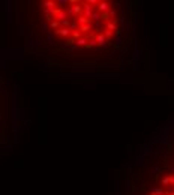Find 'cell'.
<instances>
[{
  "label": "cell",
  "mask_w": 174,
  "mask_h": 195,
  "mask_svg": "<svg viewBox=\"0 0 174 195\" xmlns=\"http://www.w3.org/2000/svg\"><path fill=\"white\" fill-rule=\"evenodd\" d=\"M168 182H170V186H174V176L173 174H168Z\"/></svg>",
  "instance_id": "6"
},
{
  "label": "cell",
  "mask_w": 174,
  "mask_h": 195,
  "mask_svg": "<svg viewBox=\"0 0 174 195\" xmlns=\"http://www.w3.org/2000/svg\"><path fill=\"white\" fill-rule=\"evenodd\" d=\"M150 192H153L156 195H164V188H152Z\"/></svg>",
  "instance_id": "3"
},
{
  "label": "cell",
  "mask_w": 174,
  "mask_h": 195,
  "mask_svg": "<svg viewBox=\"0 0 174 195\" xmlns=\"http://www.w3.org/2000/svg\"><path fill=\"white\" fill-rule=\"evenodd\" d=\"M171 171H173V173H174V165H173V167H171Z\"/></svg>",
  "instance_id": "8"
},
{
  "label": "cell",
  "mask_w": 174,
  "mask_h": 195,
  "mask_svg": "<svg viewBox=\"0 0 174 195\" xmlns=\"http://www.w3.org/2000/svg\"><path fill=\"white\" fill-rule=\"evenodd\" d=\"M111 8H113L111 3H110V2H105V0H101V2H98V5H96V11H98L99 14L108 12Z\"/></svg>",
  "instance_id": "1"
},
{
  "label": "cell",
  "mask_w": 174,
  "mask_h": 195,
  "mask_svg": "<svg viewBox=\"0 0 174 195\" xmlns=\"http://www.w3.org/2000/svg\"><path fill=\"white\" fill-rule=\"evenodd\" d=\"M107 42H108V41L105 39L104 33H101V35H98V36H96V44H98V47H104Z\"/></svg>",
  "instance_id": "2"
},
{
  "label": "cell",
  "mask_w": 174,
  "mask_h": 195,
  "mask_svg": "<svg viewBox=\"0 0 174 195\" xmlns=\"http://www.w3.org/2000/svg\"><path fill=\"white\" fill-rule=\"evenodd\" d=\"M104 36H105V39L108 41V39H111V38L114 36V32H110V30H104Z\"/></svg>",
  "instance_id": "4"
},
{
  "label": "cell",
  "mask_w": 174,
  "mask_h": 195,
  "mask_svg": "<svg viewBox=\"0 0 174 195\" xmlns=\"http://www.w3.org/2000/svg\"><path fill=\"white\" fill-rule=\"evenodd\" d=\"M161 185L162 186H170V182H168V176H165L162 180H161Z\"/></svg>",
  "instance_id": "5"
},
{
  "label": "cell",
  "mask_w": 174,
  "mask_h": 195,
  "mask_svg": "<svg viewBox=\"0 0 174 195\" xmlns=\"http://www.w3.org/2000/svg\"><path fill=\"white\" fill-rule=\"evenodd\" d=\"M168 195H174V191H173V192H171V194H168Z\"/></svg>",
  "instance_id": "9"
},
{
  "label": "cell",
  "mask_w": 174,
  "mask_h": 195,
  "mask_svg": "<svg viewBox=\"0 0 174 195\" xmlns=\"http://www.w3.org/2000/svg\"><path fill=\"white\" fill-rule=\"evenodd\" d=\"M164 195H165V194H164Z\"/></svg>",
  "instance_id": "11"
},
{
  "label": "cell",
  "mask_w": 174,
  "mask_h": 195,
  "mask_svg": "<svg viewBox=\"0 0 174 195\" xmlns=\"http://www.w3.org/2000/svg\"><path fill=\"white\" fill-rule=\"evenodd\" d=\"M143 150H144V155H152V149H144L143 147Z\"/></svg>",
  "instance_id": "7"
},
{
  "label": "cell",
  "mask_w": 174,
  "mask_h": 195,
  "mask_svg": "<svg viewBox=\"0 0 174 195\" xmlns=\"http://www.w3.org/2000/svg\"><path fill=\"white\" fill-rule=\"evenodd\" d=\"M150 195H156V194H153V192H150Z\"/></svg>",
  "instance_id": "10"
}]
</instances>
